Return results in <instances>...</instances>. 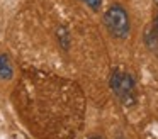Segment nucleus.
I'll return each mask as SVG.
<instances>
[{
  "label": "nucleus",
  "mask_w": 158,
  "mask_h": 139,
  "mask_svg": "<svg viewBox=\"0 0 158 139\" xmlns=\"http://www.w3.org/2000/svg\"><path fill=\"white\" fill-rule=\"evenodd\" d=\"M155 32H156V36H158V14H156V17H155Z\"/></svg>",
  "instance_id": "obj_5"
},
{
  "label": "nucleus",
  "mask_w": 158,
  "mask_h": 139,
  "mask_svg": "<svg viewBox=\"0 0 158 139\" xmlns=\"http://www.w3.org/2000/svg\"><path fill=\"white\" fill-rule=\"evenodd\" d=\"M104 24H106L107 31L110 32L112 37L117 39H124L129 34V17L124 7L121 5H110L104 14Z\"/></svg>",
  "instance_id": "obj_1"
},
{
  "label": "nucleus",
  "mask_w": 158,
  "mask_h": 139,
  "mask_svg": "<svg viewBox=\"0 0 158 139\" xmlns=\"http://www.w3.org/2000/svg\"><path fill=\"white\" fill-rule=\"evenodd\" d=\"M90 139H102V137H99V136H94V137H90Z\"/></svg>",
  "instance_id": "obj_6"
},
{
  "label": "nucleus",
  "mask_w": 158,
  "mask_h": 139,
  "mask_svg": "<svg viewBox=\"0 0 158 139\" xmlns=\"http://www.w3.org/2000/svg\"><path fill=\"white\" fill-rule=\"evenodd\" d=\"M83 2H85L92 10H100V3H102V0H83Z\"/></svg>",
  "instance_id": "obj_4"
},
{
  "label": "nucleus",
  "mask_w": 158,
  "mask_h": 139,
  "mask_svg": "<svg viewBox=\"0 0 158 139\" xmlns=\"http://www.w3.org/2000/svg\"><path fill=\"white\" fill-rule=\"evenodd\" d=\"M14 70H12L10 59L7 54H0V80H10Z\"/></svg>",
  "instance_id": "obj_3"
},
{
  "label": "nucleus",
  "mask_w": 158,
  "mask_h": 139,
  "mask_svg": "<svg viewBox=\"0 0 158 139\" xmlns=\"http://www.w3.org/2000/svg\"><path fill=\"white\" fill-rule=\"evenodd\" d=\"M156 3H158V0H156Z\"/></svg>",
  "instance_id": "obj_7"
},
{
  "label": "nucleus",
  "mask_w": 158,
  "mask_h": 139,
  "mask_svg": "<svg viewBox=\"0 0 158 139\" xmlns=\"http://www.w3.org/2000/svg\"><path fill=\"white\" fill-rule=\"evenodd\" d=\"M110 88L114 90V93L117 95L121 102L124 105H133L136 102V88H134V80L129 73L126 71H114L110 76Z\"/></svg>",
  "instance_id": "obj_2"
}]
</instances>
